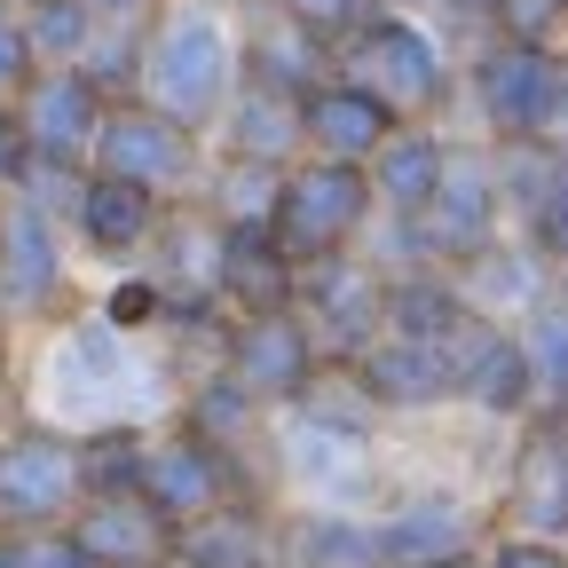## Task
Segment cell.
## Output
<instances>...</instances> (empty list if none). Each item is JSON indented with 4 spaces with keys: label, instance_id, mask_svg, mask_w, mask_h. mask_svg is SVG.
<instances>
[{
    "label": "cell",
    "instance_id": "obj_11",
    "mask_svg": "<svg viewBox=\"0 0 568 568\" xmlns=\"http://www.w3.org/2000/svg\"><path fill=\"white\" fill-rule=\"evenodd\" d=\"M552 88H560V71L537 48H497L481 63V103H489V119L506 134H537L545 111H552Z\"/></svg>",
    "mask_w": 568,
    "mask_h": 568
},
{
    "label": "cell",
    "instance_id": "obj_15",
    "mask_svg": "<svg viewBox=\"0 0 568 568\" xmlns=\"http://www.w3.org/2000/svg\"><path fill=\"white\" fill-rule=\"evenodd\" d=\"M529 355H521V339H506V332H474V347L458 355V395L466 403H481V410H521L529 403Z\"/></svg>",
    "mask_w": 568,
    "mask_h": 568
},
{
    "label": "cell",
    "instance_id": "obj_23",
    "mask_svg": "<svg viewBox=\"0 0 568 568\" xmlns=\"http://www.w3.org/2000/svg\"><path fill=\"white\" fill-rule=\"evenodd\" d=\"M80 222H88V237L95 245H134L142 230H151V190H126V182H95L88 190V205H80Z\"/></svg>",
    "mask_w": 568,
    "mask_h": 568
},
{
    "label": "cell",
    "instance_id": "obj_14",
    "mask_svg": "<svg viewBox=\"0 0 568 568\" xmlns=\"http://www.w3.org/2000/svg\"><path fill=\"white\" fill-rule=\"evenodd\" d=\"M174 560H190V568H276L261 514H245L237 497H230V506H213V514H197V521H182Z\"/></svg>",
    "mask_w": 568,
    "mask_h": 568
},
{
    "label": "cell",
    "instance_id": "obj_18",
    "mask_svg": "<svg viewBox=\"0 0 568 568\" xmlns=\"http://www.w3.org/2000/svg\"><path fill=\"white\" fill-rule=\"evenodd\" d=\"M301 418L364 443V435H372V418H379V403H372L364 372H308V387H301Z\"/></svg>",
    "mask_w": 568,
    "mask_h": 568
},
{
    "label": "cell",
    "instance_id": "obj_35",
    "mask_svg": "<svg viewBox=\"0 0 568 568\" xmlns=\"http://www.w3.org/2000/svg\"><path fill=\"white\" fill-rule=\"evenodd\" d=\"M284 9H293V17H308V24H339V17L355 9V0H284Z\"/></svg>",
    "mask_w": 568,
    "mask_h": 568
},
{
    "label": "cell",
    "instance_id": "obj_30",
    "mask_svg": "<svg viewBox=\"0 0 568 568\" xmlns=\"http://www.w3.org/2000/svg\"><path fill=\"white\" fill-rule=\"evenodd\" d=\"M537 237H545V245L568 261V166H560V174L537 190Z\"/></svg>",
    "mask_w": 568,
    "mask_h": 568
},
{
    "label": "cell",
    "instance_id": "obj_10",
    "mask_svg": "<svg viewBox=\"0 0 568 568\" xmlns=\"http://www.w3.org/2000/svg\"><path fill=\"white\" fill-rule=\"evenodd\" d=\"M418 245H426V253H481V245H489V174H481V166H443V174H435Z\"/></svg>",
    "mask_w": 568,
    "mask_h": 568
},
{
    "label": "cell",
    "instance_id": "obj_16",
    "mask_svg": "<svg viewBox=\"0 0 568 568\" xmlns=\"http://www.w3.org/2000/svg\"><path fill=\"white\" fill-rule=\"evenodd\" d=\"M222 293H230V301H245V316H261V308H284L293 276H284V253H276V237H253V230H237V237L222 245Z\"/></svg>",
    "mask_w": 568,
    "mask_h": 568
},
{
    "label": "cell",
    "instance_id": "obj_20",
    "mask_svg": "<svg viewBox=\"0 0 568 568\" xmlns=\"http://www.w3.org/2000/svg\"><path fill=\"white\" fill-rule=\"evenodd\" d=\"M0 253H9V301L17 308H40L55 293V245H48V222L40 213H17L9 237H0Z\"/></svg>",
    "mask_w": 568,
    "mask_h": 568
},
{
    "label": "cell",
    "instance_id": "obj_25",
    "mask_svg": "<svg viewBox=\"0 0 568 568\" xmlns=\"http://www.w3.org/2000/svg\"><path fill=\"white\" fill-rule=\"evenodd\" d=\"M387 316H395V339H450L466 324V308L450 293H435V284H403L387 301Z\"/></svg>",
    "mask_w": 568,
    "mask_h": 568
},
{
    "label": "cell",
    "instance_id": "obj_9",
    "mask_svg": "<svg viewBox=\"0 0 568 568\" xmlns=\"http://www.w3.org/2000/svg\"><path fill=\"white\" fill-rule=\"evenodd\" d=\"M514 521H521V537L568 529V435L560 426H537L514 458Z\"/></svg>",
    "mask_w": 568,
    "mask_h": 568
},
{
    "label": "cell",
    "instance_id": "obj_7",
    "mask_svg": "<svg viewBox=\"0 0 568 568\" xmlns=\"http://www.w3.org/2000/svg\"><path fill=\"white\" fill-rule=\"evenodd\" d=\"M182 166H190V142H182L174 119H159V111H119V119L103 126V174H111V182L159 190V182H174Z\"/></svg>",
    "mask_w": 568,
    "mask_h": 568
},
{
    "label": "cell",
    "instance_id": "obj_3",
    "mask_svg": "<svg viewBox=\"0 0 568 568\" xmlns=\"http://www.w3.org/2000/svg\"><path fill=\"white\" fill-rule=\"evenodd\" d=\"M355 222H364V174H347V166H308L276 190V253L324 261Z\"/></svg>",
    "mask_w": 568,
    "mask_h": 568
},
{
    "label": "cell",
    "instance_id": "obj_28",
    "mask_svg": "<svg viewBox=\"0 0 568 568\" xmlns=\"http://www.w3.org/2000/svg\"><path fill=\"white\" fill-rule=\"evenodd\" d=\"M40 48H55V55H71V48H80V32H88V9H80V0H40Z\"/></svg>",
    "mask_w": 568,
    "mask_h": 568
},
{
    "label": "cell",
    "instance_id": "obj_2",
    "mask_svg": "<svg viewBox=\"0 0 568 568\" xmlns=\"http://www.w3.org/2000/svg\"><path fill=\"white\" fill-rule=\"evenodd\" d=\"M134 497H151V514H159L166 529H182V521H197V514H213V506H230V497H237V474H230V458L213 450V443L174 435V443H159V450H142Z\"/></svg>",
    "mask_w": 568,
    "mask_h": 568
},
{
    "label": "cell",
    "instance_id": "obj_26",
    "mask_svg": "<svg viewBox=\"0 0 568 568\" xmlns=\"http://www.w3.org/2000/svg\"><path fill=\"white\" fill-rule=\"evenodd\" d=\"M0 568H95L63 529H0Z\"/></svg>",
    "mask_w": 568,
    "mask_h": 568
},
{
    "label": "cell",
    "instance_id": "obj_21",
    "mask_svg": "<svg viewBox=\"0 0 568 568\" xmlns=\"http://www.w3.org/2000/svg\"><path fill=\"white\" fill-rule=\"evenodd\" d=\"M32 134L48 142V151H80V142L95 134V88L88 80H48L32 95Z\"/></svg>",
    "mask_w": 568,
    "mask_h": 568
},
{
    "label": "cell",
    "instance_id": "obj_34",
    "mask_svg": "<svg viewBox=\"0 0 568 568\" xmlns=\"http://www.w3.org/2000/svg\"><path fill=\"white\" fill-rule=\"evenodd\" d=\"M0 80H24V32L0 17Z\"/></svg>",
    "mask_w": 568,
    "mask_h": 568
},
{
    "label": "cell",
    "instance_id": "obj_17",
    "mask_svg": "<svg viewBox=\"0 0 568 568\" xmlns=\"http://www.w3.org/2000/svg\"><path fill=\"white\" fill-rule=\"evenodd\" d=\"M308 134L324 142V151H339V159L379 151V142H387V103L364 95V88H332V95L308 103Z\"/></svg>",
    "mask_w": 568,
    "mask_h": 568
},
{
    "label": "cell",
    "instance_id": "obj_24",
    "mask_svg": "<svg viewBox=\"0 0 568 568\" xmlns=\"http://www.w3.org/2000/svg\"><path fill=\"white\" fill-rule=\"evenodd\" d=\"M435 174H443V151H435L426 134H387V142H379V190H387L395 205H426Z\"/></svg>",
    "mask_w": 568,
    "mask_h": 568
},
{
    "label": "cell",
    "instance_id": "obj_19",
    "mask_svg": "<svg viewBox=\"0 0 568 568\" xmlns=\"http://www.w3.org/2000/svg\"><path fill=\"white\" fill-rule=\"evenodd\" d=\"M301 560L308 568H387V545H379L372 521L316 514V521H301Z\"/></svg>",
    "mask_w": 568,
    "mask_h": 568
},
{
    "label": "cell",
    "instance_id": "obj_6",
    "mask_svg": "<svg viewBox=\"0 0 568 568\" xmlns=\"http://www.w3.org/2000/svg\"><path fill=\"white\" fill-rule=\"evenodd\" d=\"M308 372H316V347H308V332L284 316V308H261V316H245V332H237V347H230V379L253 395V403H284V395H301L308 387Z\"/></svg>",
    "mask_w": 568,
    "mask_h": 568
},
{
    "label": "cell",
    "instance_id": "obj_36",
    "mask_svg": "<svg viewBox=\"0 0 568 568\" xmlns=\"http://www.w3.org/2000/svg\"><path fill=\"white\" fill-rule=\"evenodd\" d=\"M545 126H552V134H568V80L552 88V111H545Z\"/></svg>",
    "mask_w": 568,
    "mask_h": 568
},
{
    "label": "cell",
    "instance_id": "obj_33",
    "mask_svg": "<svg viewBox=\"0 0 568 568\" xmlns=\"http://www.w3.org/2000/svg\"><path fill=\"white\" fill-rule=\"evenodd\" d=\"M151 316H159L151 284H119V293H111V324H151Z\"/></svg>",
    "mask_w": 568,
    "mask_h": 568
},
{
    "label": "cell",
    "instance_id": "obj_39",
    "mask_svg": "<svg viewBox=\"0 0 568 568\" xmlns=\"http://www.w3.org/2000/svg\"><path fill=\"white\" fill-rule=\"evenodd\" d=\"M458 568H466V560H458Z\"/></svg>",
    "mask_w": 568,
    "mask_h": 568
},
{
    "label": "cell",
    "instance_id": "obj_37",
    "mask_svg": "<svg viewBox=\"0 0 568 568\" xmlns=\"http://www.w3.org/2000/svg\"><path fill=\"white\" fill-rule=\"evenodd\" d=\"M0 364H9V339H0Z\"/></svg>",
    "mask_w": 568,
    "mask_h": 568
},
{
    "label": "cell",
    "instance_id": "obj_31",
    "mask_svg": "<svg viewBox=\"0 0 568 568\" xmlns=\"http://www.w3.org/2000/svg\"><path fill=\"white\" fill-rule=\"evenodd\" d=\"M489 568H568V552L552 537H506V545L489 552Z\"/></svg>",
    "mask_w": 568,
    "mask_h": 568
},
{
    "label": "cell",
    "instance_id": "obj_4",
    "mask_svg": "<svg viewBox=\"0 0 568 568\" xmlns=\"http://www.w3.org/2000/svg\"><path fill=\"white\" fill-rule=\"evenodd\" d=\"M95 568H166L174 560V529L151 514V497H80V514L63 529Z\"/></svg>",
    "mask_w": 568,
    "mask_h": 568
},
{
    "label": "cell",
    "instance_id": "obj_27",
    "mask_svg": "<svg viewBox=\"0 0 568 568\" xmlns=\"http://www.w3.org/2000/svg\"><path fill=\"white\" fill-rule=\"evenodd\" d=\"M521 355H529V379L568 387V308H537V324H529Z\"/></svg>",
    "mask_w": 568,
    "mask_h": 568
},
{
    "label": "cell",
    "instance_id": "obj_5",
    "mask_svg": "<svg viewBox=\"0 0 568 568\" xmlns=\"http://www.w3.org/2000/svg\"><path fill=\"white\" fill-rule=\"evenodd\" d=\"M222 71H230V48L205 17H174L166 40L151 48V95L166 119H197L213 95H222Z\"/></svg>",
    "mask_w": 568,
    "mask_h": 568
},
{
    "label": "cell",
    "instance_id": "obj_38",
    "mask_svg": "<svg viewBox=\"0 0 568 568\" xmlns=\"http://www.w3.org/2000/svg\"><path fill=\"white\" fill-rule=\"evenodd\" d=\"M166 568H190V560H166Z\"/></svg>",
    "mask_w": 568,
    "mask_h": 568
},
{
    "label": "cell",
    "instance_id": "obj_8",
    "mask_svg": "<svg viewBox=\"0 0 568 568\" xmlns=\"http://www.w3.org/2000/svg\"><path fill=\"white\" fill-rule=\"evenodd\" d=\"M355 372H364L372 403H395V410H426V403L458 395L443 339H379V347H372V355H364Z\"/></svg>",
    "mask_w": 568,
    "mask_h": 568
},
{
    "label": "cell",
    "instance_id": "obj_1",
    "mask_svg": "<svg viewBox=\"0 0 568 568\" xmlns=\"http://www.w3.org/2000/svg\"><path fill=\"white\" fill-rule=\"evenodd\" d=\"M71 506H80V443L40 426L0 443V529H48Z\"/></svg>",
    "mask_w": 568,
    "mask_h": 568
},
{
    "label": "cell",
    "instance_id": "obj_13",
    "mask_svg": "<svg viewBox=\"0 0 568 568\" xmlns=\"http://www.w3.org/2000/svg\"><path fill=\"white\" fill-rule=\"evenodd\" d=\"M364 71H372L379 103H403V111H418V103L443 95V55L426 48L410 24H379V32L364 40Z\"/></svg>",
    "mask_w": 568,
    "mask_h": 568
},
{
    "label": "cell",
    "instance_id": "obj_32",
    "mask_svg": "<svg viewBox=\"0 0 568 568\" xmlns=\"http://www.w3.org/2000/svg\"><path fill=\"white\" fill-rule=\"evenodd\" d=\"M237 126H245V151H276V142L293 134V119H276V103H268V95H261V103H245V119H237Z\"/></svg>",
    "mask_w": 568,
    "mask_h": 568
},
{
    "label": "cell",
    "instance_id": "obj_22",
    "mask_svg": "<svg viewBox=\"0 0 568 568\" xmlns=\"http://www.w3.org/2000/svg\"><path fill=\"white\" fill-rule=\"evenodd\" d=\"M142 435H126V426H103L95 443H80V497H126L142 481Z\"/></svg>",
    "mask_w": 568,
    "mask_h": 568
},
{
    "label": "cell",
    "instance_id": "obj_29",
    "mask_svg": "<svg viewBox=\"0 0 568 568\" xmlns=\"http://www.w3.org/2000/svg\"><path fill=\"white\" fill-rule=\"evenodd\" d=\"M497 17H506L514 40H545V32L568 17V0H497Z\"/></svg>",
    "mask_w": 568,
    "mask_h": 568
},
{
    "label": "cell",
    "instance_id": "obj_12",
    "mask_svg": "<svg viewBox=\"0 0 568 568\" xmlns=\"http://www.w3.org/2000/svg\"><path fill=\"white\" fill-rule=\"evenodd\" d=\"M466 506H450V497H418V506H403L395 521H379V545H387V568H458L466 560Z\"/></svg>",
    "mask_w": 568,
    "mask_h": 568
}]
</instances>
